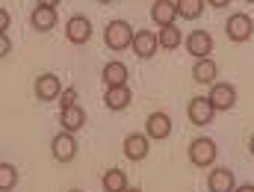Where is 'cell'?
<instances>
[{
    "instance_id": "6da1fadb",
    "label": "cell",
    "mask_w": 254,
    "mask_h": 192,
    "mask_svg": "<svg viewBox=\"0 0 254 192\" xmlns=\"http://www.w3.org/2000/svg\"><path fill=\"white\" fill-rule=\"evenodd\" d=\"M133 36L136 33H133V27L127 21H110L107 30H104V42H107L110 51H127L133 45Z\"/></svg>"
},
{
    "instance_id": "7a4b0ae2",
    "label": "cell",
    "mask_w": 254,
    "mask_h": 192,
    "mask_svg": "<svg viewBox=\"0 0 254 192\" xmlns=\"http://www.w3.org/2000/svg\"><path fill=\"white\" fill-rule=\"evenodd\" d=\"M225 33H228V39H231V42H237V45L249 42V39L254 36L252 15H246V12H234V15L225 21Z\"/></svg>"
},
{
    "instance_id": "3957f363",
    "label": "cell",
    "mask_w": 254,
    "mask_h": 192,
    "mask_svg": "<svg viewBox=\"0 0 254 192\" xmlns=\"http://www.w3.org/2000/svg\"><path fill=\"white\" fill-rule=\"evenodd\" d=\"M190 163L198 169H210L216 163V142L207 136H198L190 142Z\"/></svg>"
},
{
    "instance_id": "277c9868",
    "label": "cell",
    "mask_w": 254,
    "mask_h": 192,
    "mask_svg": "<svg viewBox=\"0 0 254 192\" xmlns=\"http://www.w3.org/2000/svg\"><path fill=\"white\" fill-rule=\"evenodd\" d=\"M51 154H54L57 163H71V160L77 157V139H74V133L60 130V133L51 139Z\"/></svg>"
},
{
    "instance_id": "5b68a950",
    "label": "cell",
    "mask_w": 254,
    "mask_h": 192,
    "mask_svg": "<svg viewBox=\"0 0 254 192\" xmlns=\"http://www.w3.org/2000/svg\"><path fill=\"white\" fill-rule=\"evenodd\" d=\"M65 39L71 45H86L92 39V21L86 15H71L65 24Z\"/></svg>"
},
{
    "instance_id": "8992f818",
    "label": "cell",
    "mask_w": 254,
    "mask_h": 192,
    "mask_svg": "<svg viewBox=\"0 0 254 192\" xmlns=\"http://www.w3.org/2000/svg\"><path fill=\"white\" fill-rule=\"evenodd\" d=\"M33 92H36V98H39V101H54V98H60V95H63V83H60V77H57V74L45 71V74H39V77H36Z\"/></svg>"
},
{
    "instance_id": "52a82bcc",
    "label": "cell",
    "mask_w": 254,
    "mask_h": 192,
    "mask_svg": "<svg viewBox=\"0 0 254 192\" xmlns=\"http://www.w3.org/2000/svg\"><path fill=\"white\" fill-rule=\"evenodd\" d=\"M207 98H210V104L216 107V113H219V110L228 113V110L237 104V86H231V83H213Z\"/></svg>"
},
{
    "instance_id": "ba28073f",
    "label": "cell",
    "mask_w": 254,
    "mask_h": 192,
    "mask_svg": "<svg viewBox=\"0 0 254 192\" xmlns=\"http://www.w3.org/2000/svg\"><path fill=\"white\" fill-rule=\"evenodd\" d=\"M187 116H190L192 125H198V128H207V125H213L216 107L210 104V98H192L190 107H187Z\"/></svg>"
},
{
    "instance_id": "9c48e42d",
    "label": "cell",
    "mask_w": 254,
    "mask_h": 192,
    "mask_svg": "<svg viewBox=\"0 0 254 192\" xmlns=\"http://www.w3.org/2000/svg\"><path fill=\"white\" fill-rule=\"evenodd\" d=\"M130 48H133V54H136L139 60H151V57L157 54V48H160V39H157V33H151V30H136Z\"/></svg>"
},
{
    "instance_id": "30bf717a",
    "label": "cell",
    "mask_w": 254,
    "mask_h": 192,
    "mask_svg": "<svg viewBox=\"0 0 254 192\" xmlns=\"http://www.w3.org/2000/svg\"><path fill=\"white\" fill-rule=\"evenodd\" d=\"M187 51H190L195 60H204L213 54V36L207 30H192L187 36Z\"/></svg>"
},
{
    "instance_id": "8fae6325",
    "label": "cell",
    "mask_w": 254,
    "mask_h": 192,
    "mask_svg": "<svg viewBox=\"0 0 254 192\" xmlns=\"http://www.w3.org/2000/svg\"><path fill=\"white\" fill-rule=\"evenodd\" d=\"M207 187H210V192H234L237 190V178H234V172L228 166H219V169H210Z\"/></svg>"
},
{
    "instance_id": "7c38bea8",
    "label": "cell",
    "mask_w": 254,
    "mask_h": 192,
    "mask_svg": "<svg viewBox=\"0 0 254 192\" xmlns=\"http://www.w3.org/2000/svg\"><path fill=\"white\" fill-rule=\"evenodd\" d=\"M145 136L148 139H169L172 136V119L166 113H151L145 119Z\"/></svg>"
},
{
    "instance_id": "4fadbf2b",
    "label": "cell",
    "mask_w": 254,
    "mask_h": 192,
    "mask_svg": "<svg viewBox=\"0 0 254 192\" xmlns=\"http://www.w3.org/2000/svg\"><path fill=\"white\" fill-rule=\"evenodd\" d=\"M151 18H154V24H160V27L175 24V18H178V3H175V0H154V3H151Z\"/></svg>"
},
{
    "instance_id": "5bb4252c",
    "label": "cell",
    "mask_w": 254,
    "mask_h": 192,
    "mask_svg": "<svg viewBox=\"0 0 254 192\" xmlns=\"http://www.w3.org/2000/svg\"><path fill=\"white\" fill-rule=\"evenodd\" d=\"M148 151H151L148 136H142V133H130V136H125V157L127 160L139 163V160L148 157Z\"/></svg>"
},
{
    "instance_id": "9a60e30c",
    "label": "cell",
    "mask_w": 254,
    "mask_h": 192,
    "mask_svg": "<svg viewBox=\"0 0 254 192\" xmlns=\"http://www.w3.org/2000/svg\"><path fill=\"white\" fill-rule=\"evenodd\" d=\"M130 98H133V92H130L127 86H113V89L104 92V104H107V110H113V113L127 110V107H130Z\"/></svg>"
},
{
    "instance_id": "2e32d148",
    "label": "cell",
    "mask_w": 254,
    "mask_h": 192,
    "mask_svg": "<svg viewBox=\"0 0 254 192\" xmlns=\"http://www.w3.org/2000/svg\"><path fill=\"white\" fill-rule=\"evenodd\" d=\"M216 74H219V65L213 63L210 57H204V60H195V65H192V80H195V83L213 86V83H216Z\"/></svg>"
},
{
    "instance_id": "e0dca14e",
    "label": "cell",
    "mask_w": 254,
    "mask_h": 192,
    "mask_svg": "<svg viewBox=\"0 0 254 192\" xmlns=\"http://www.w3.org/2000/svg\"><path fill=\"white\" fill-rule=\"evenodd\" d=\"M101 77H104V86L107 89H113V86H127V77H130V71H127L125 63H107L104 65V71H101Z\"/></svg>"
},
{
    "instance_id": "ac0fdd59",
    "label": "cell",
    "mask_w": 254,
    "mask_h": 192,
    "mask_svg": "<svg viewBox=\"0 0 254 192\" xmlns=\"http://www.w3.org/2000/svg\"><path fill=\"white\" fill-rule=\"evenodd\" d=\"M30 24H33L39 33L54 30V27H57V9H51V6H36L33 15H30Z\"/></svg>"
},
{
    "instance_id": "d6986e66",
    "label": "cell",
    "mask_w": 254,
    "mask_h": 192,
    "mask_svg": "<svg viewBox=\"0 0 254 192\" xmlns=\"http://www.w3.org/2000/svg\"><path fill=\"white\" fill-rule=\"evenodd\" d=\"M60 122H63V130L77 133V130L86 125V110H83V107H68V110L60 113Z\"/></svg>"
},
{
    "instance_id": "ffe728a7",
    "label": "cell",
    "mask_w": 254,
    "mask_h": 192,
    "mask_svg": "<svg viewBox=\"0 0 254 192\" xmlns=\"http://www.w3.org/2000/svg\"><path fill=\"white\" fill-rule=\"evenodd\" d=\"M101 187H104V192H125L127 190V175L122 172V169H107L104 172V178H101Z\"/></svg>"
},
{
    "instance_id": "44dd1931",
    "label": "cell",
    "mask_w": 254,
    "mask_h": 192,
    "mask_svg": "<svg viewBox=\"0 0 254 192\" xmlns=\"http://www.w3.org/2000/svg\"><path fill=\"white\" fill-rule=\"evenodd\" d=\"M157 39H160V48L163 51H175V48H181V27H175V24L160 27Z\"/></svg>"
},
{
    "instance_id": "7402d4cb",
    "label": "cell",
    "mask_w": 254,
    "mask_h": 192,
    "mask_svg": "<svg viewBox=\"0 0 254 192\" xmlns=\"http://www.w3.org/2000/svg\"><path fill=\"white\" fill-rule=\"evenodd\" d=\"M175 3H178V15L187 21L201 18V12H204V0H175Z\"/></svg>"
},
{
    "instance_id": "603a6c76",
    "label": "cell",
    "mask_w": 254,
    "mask_h": 192,
    "mask_svg": "<svg viewBox=\"0 0 254 192\" xmlns=\"http://www.w3.org/2000/svg\"><path fill=\"white\" fill-rule=\"evenodd\" d=\"M18 184V169L12 163H0V192H12Z\"/></svg>"
},
{
    "instance_id": "cb8c5ba5",
    "label": "cell",
    "mask_w": 254,
    "mask_h": 192,
    "mask_svg": "<svg viewBox=\"0 0 254 192\" xmlns=\"http://www.w3.org/2000/svg\"><path fill=\"white\" fill-rule=\"evenodd\" d=\"M60 104H63V110H68V107H77V89H74V86H71V89H63Z\"/></svg>"
},
{
    "instance_id": "d4e9b609",
    "label": "cell",
    "mask_w": 254,
    "mask_h": 192,
    "mask_svg": "<svg viewBox=\"0 0 254 192\" xmlns=\"http://www.w3.org/2000/svg\"><path fill=\"white\" fill-rule=\"evenodd\" d=\"M9 51H12V42H9V36H6V33H0V60H3Z\"/></svg>"
},
{
    "instance_id": "484cf974",
    "label": "cell",
    "mask_w": 254,
    "mask_h": 192,
    "mask_svg": "<svg viewBox=\"0 0 254 192\" xmlns=\"http://www.w3.org/2000/svg\"><path fill=\"white\" fill-rule=\"evenodd\" d=\"M9 24H12V18H9V12L0 6V33H6L9 30Z\"/></svg>"
},
{
    "instance_id": "4316f807",
    "label": "cell",
    "mask_w": 254,
    "mask_h": 192,
    "mask_svg": "<svg viewBox=\"0 0 254 192\" xmlns=\"http://www.w3.org/2000/svg\"><path fill=\"white\" fill-rule=\"evenodd\" d=\"M63 0H36V6H51V9H57Z\"/></svg>"
},
{
    "instance_id": "83f0119b",
    "label": "cell",
    "mask_w": 254,
    "mask_h": 192,
    "mask_svg": "<svg viewBox=\"0 0 254 192\" xmlns=\"http://www.w3.org/2000/svg\"><path fill=\"white\" fill-rule=\"evenodd\" d=\"M207 3H210V6H216V9H222V6H228L231 0H207Z\"/></svg>"
},
{
    "instance_id": "f1b7e54d",
    "label": "cell",
    "mask_w": 254,
    "mask_h": 192,
    "mask_svg": "<svg viewBox=\"0 0 254 192\" xmlns=\"http://www.w3.org/2000/svg\"><path fill=\"white\" fill-rule=\"evenodd\" d=\"M234 192H254V184H243V187H237Z\"/></svg>"
},
{
    "instance_id": "f546056e",
    "label": "cell",
    "mask_w": 254,
    "mask_h": 192,
    "mask_svg": "<svg viewBox=\"0 0 254 192\" xmlns=\"http://www.w3.org/2000/svg\"><path fill=\"white\" fill-rule=\"evenodd\" d=\"M249 151H252V157H254V133H252V139H249Z\"/></svg>"
},
{
    "instance_id": "4dcf8cb0",
    "label": "cell",
    "mask_w": 254,
    "mask_h": 192,
    "mask_svg": "<svg viewBox=\"0 0 254 192\" xmlns=\"http://www.w3.org/2000/svg\"><path fill=\"white\" fill-rule=\"evenodd\" d=\"M98 3H116V0H98Z\"/></svg>"
},
{
    "instance_id": "1f68e13d",
    "label": "cell",
    "mask_w": 254,
    "mask_h": 192,
    "mask_svg": "<svg viewBox=\"0 0 254 192\" xmlns=\"http://www.w3.org/2000/svg\"><path fill=\"white\" fill-rule=\"evenodd\" d=\"M125 192H142V190H125Z\"/></svg>"
},
{
    "instance_id": "d6a6232c",
    "label": "cell",
    "mask_w": 254,
    "mask_h": 192,
    "mask_svg": "<svg viewBox=\"0 0 254 192\" xmlns=\"http://www.w3.org/2000/svg\"><path fill=\"white\" fill-rule=\"evenodd\" d=\"M71 192H83V190H71Z\"/></svg>"
},
{
    "instance_id": "836d02e7",
    "label": "cell",
    "mask_w": 254,
    "mask_h": 192,
    "mask_svg": "<svg viewBox=\"0 0 254 192\" xmlns=\"http://www.w3.org/2000/svg\"><path fill=\"white\" fill-rule=\"evenodd\" d=\"M246 3H254V0H246Z\"/></svg>"
}]
</instances>
